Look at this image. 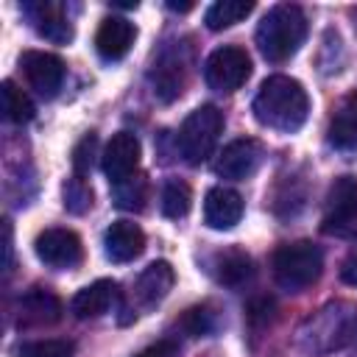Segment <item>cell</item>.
Returning <instances> with one entry per match:
<instances>
[{
	"label": "cell",
	"instance_id": "11",
	"mask_svg": "<svg viewBox=\"0 0 357 357\" xmlns=\"http://www.w3.org/2000/svg\"><path fill=\"white\" fill-rule=\"evenodd\" d=\"M139 156H142V145L137 139V134L131 131H117L106 148H103V156H100V167L106 173V178L112 184H120L126 178H131L139 167Z\"/></svg>",
	"mask_w": 357,
	"mask_h": 357
},
{
	"label": "cell",
	"instance_id": "30",
	"mask_svg": "<svg viewBox=\"0 0 357 357\" xmlns=\"http://www.w3.org/2000/svg\"><path fill=\"white\" fill-rule=\"evenodd\" d=\"M134 357H178V343L176 340H156Z\"/></svg>",
	"mask_w": 357,
	"mask_h": 357
},
{
	"label": "cell",
	"instance_id": "12",
	"mask_svg": "<svg viewBox=\"0 0 357 357\" xmlns=\"http://www.w3.org/2000/svg\"><path fill=\"white\" fill-rule=\"evenodd\" d=\"M134 39H137L134 22H128L126 17H106L100 20L95 33V50L103 61H117L131 50Z\"/></svg>",
	"mask_w": 357,
	"mask_h": 357
},
{
	"label": "cell",
	"instance_id": "8",
	"mask_svg": "<svg viewBox=\"0 0 357 357\" xmlns=\"http://www.w3.org/2000/svg\"><path fill=\"white\" fill-rule=\"evenodd\" d=\"M20 67L31 84V89H36L39 98L50 100L59 95L61 84H64V61L56 56V53H47V50H25L20 56Z\"/></svg>",
	"mask_w": 357,
	"mask_h": 357
},
{
	"label": "cell",
	"instance_id": "2",
	"mask_svg": "<svg viewBox=\"0 0 357 357\" xmlns=\"http://www.w3.org/2000/svg\"><path fill=\"white\" fill-rule=\"evenodd\" d=\"M357 337V307L349 301H332L310 315L298 329V349L321 357L349 346Z\"/></svg>",
	"mask_w": 357,
	"mask_h": 357
},
{
	"label": "cell",
	"instance_id": "17",
	"mask_svg": "<svg viewBox=\"0 0 357 357\" xmlns=\"http://www.w3.org/2000/svg\"><path fill=\"white\" fill-rule=\"evenodd\" d=\"M243 218V198L229 187H212L204 198V223L209 229H231Z\"/></svg>",
	"mask_w": 357,
	"mask_h": 357
},
{
	"label": "cell",
	"instance_id": "7",
	"mask_svg": "<svg viewBox=\"0 0 357 357\" xmlns=\"http://www.w3.org/2000/svg\"><path fill=\"white\" fill-rule=\"evenodd\" d=\"M321 229L337 237H349L357 231V178L354 176H340L332 181L324 204Z\"/></svg>",
	"mask_w": 357,
	"mask_h": 357
},
{
	"label": "cell",
	"instance_id": "10",
	"mask_svg": "<svg viewBox=\"0 0 357 357\" xmlns=\"http://www.w3.org/2000/svg\"><path fill=\"white\" fill-rule=\"evenodd\" d=\"M262 142L251 139V137H240V139H231L215 159V173L220 178H231V181H243L248 176L257 173V167L262 165Z\"/></svg>",
	"mask_w": 357,
	"mask_h": 357
},
{
	"label": "cell",
	"instance_id": "19",
	"mask_svg": "<svg viewBox=\"0 0 357 357\" xmlns=\"http://www.w3.org/2000/svg\"><path fill=\"white\" fill-rule=\"evenodd\" d=\"M329 142L340 151L357 148V89L340 98L329 120Z\"/></svg>",
	"mask_w": 357,
	"mask_h": 357
},
{
	"label": "cell",
	"instance_id": "5",
	"mask_svg": "<svg viewBox=\"0 0 357 357\" xmlns=\"http://www.w3.org/2000/svg\"><path fill=\"white\" fill-rule=\"evenodd\" d=\"M223 131V112L212 103L192 109L178 128V151L190 165H201L212 156Z\"/></svg>",
	"mask_w": 357,
	"mask_h": 357
},
{
	"label": "cell",
	"instance_id": "32",
	"mask_svg": "<svg viewBox=\"0 0 357 357\" xmlns=\"http://www.w3.org/2000/svg\"><path fill=\"white\" fill-rule=\"evenodd\" d=\"M167 8H170V11H190L192 3H167Z\"/></svg>",
	"mask_w": 357,
	"mask_h": 357
},
{
	"label": "cell",
	"instance_id": "14",
	"mask_svg": "<svg viewBox=\"0 0 357 357\" xmlns=\"http://www.w3.org/2000/svg\"><path fill=\"white\" fill-rule=\"evenodd\" d=\"M173 282H176V271H173L170 262H165V259L151 262L137 276V282H134V298H137V304L145 307V310L156 307L173 290Z\"/></svg>",
	"mask_w": 357,
	"mask_h": 357
},
{
	"label": "cell",
	"instance_id": "16",
	"mask_svg": "<svg viewBox=\"0 0 357 357\" xmlns=\"http://www.w3.org/2000/svg\"><path fill=\"white\" fill-rule=\"evenodd\" d=\"M61 298L50 293L47 287H31L28 293L20 296L17 312H20V326H45L56 324L61 318Z\"/></svg>",
	"mask_w": 357,
	"mask_h": 357
},
{
	"label": "cell",
	"instance_id": "15",
	"mask_svg": "<svg viewBox=\"0 0 357 357\" xmlns=\"http://www.w3.org/2000/svg\"><path fill=\"white\" fill-rule=\"evenodd\" d=\"M103 251L112 262H131L145 251V231L131 220H114L103 234Z\"/></svg>",
	"mask_w": 357,
	"mask_h": 357
},
{
	"label": "cell",
	"instance_id": "28",
	"mask_svg": "<svg viewBox=\"0 0 357 357\" xmlns=\"http://www.w3.org/2000/svg\"><path fill=\"white\" fill-rule=\"evenodd\" d=\"M95 148H98V134H95V131L84 134V139L73 148V173H75V176H81V178H84V176L92 170Z\"/></svg>",
	"mask_w": 357,
	"mask_h": 357
},
{
	"label": "cell",
	"instance_id": "21",
	"mask_svg": "<svg viewBox=\"0 0 357 357\" xmlns=\"http://www.w3.org/2000/svg\"><path fill=\"white\" fill-rule=\"evenodd\" d=\"M251 11H254L251 0H218L206 8L204 22L209 31H223V28H231L234 22L245 20Z\"/></svg>",
	"mask_w": 357,
	"mask_h": 357
},
{
	"label": "cell",
	"instance_id": "27",
	"mask_svg": "<svg viewBox=\"0 0 357 357\" xmlns=\"http://www.w3.org/2000/svg\"><path fill=\"white\" fill-rule=\"evenodd\" d=\"M181 326L192 335V337H201V335H209L218 329V321H215V312L204 304V307H190L181 318Z\"/></svg>",
	"mask_w": 357,
	"mask_h": 357
},
{
	"label": "cell",
	"instance_id": "4",
	"mask_svg": "<svg viewBox=\"0 0 357 357\" xmlns=\"http://www.w3.org/2000/svg\"><path fill=\"white\" fill-rule=\"evenodd\" d=\"M324 271V254L312 240L284 243L273 251V279L290 293H301L315 284Z\"/></svg>",
	"mask_w": 357,
	"mask_h": 357
},
{
	"label": "cell",
	"instance_id": "25",
	"mask_svg": "<svg viewBox=\"0 0 357 357\" xmlns=\"http://www.w3.org/2000/svg\"><path fill=\"white\" fill-rule=\"evenodd\" d=\"M75 346L73 340L50 337V340H31L20 346V357H73Z\"/></svg>",
	"mask_w": 357,
	"mask_h": 357
},
{
	"label": "cell",
	"instance_id": "1",
	"mask_svg": "<svg viewBox=\"0 0 357 357\" xmlns=\"http://www.w3.org/2000/svg\"><path fill=\"white\" fill-rule=\"evenodd\" d=\"M251 112L259 126L282 134H293L307 123L310 95L304 84L290 75H268L254 95Z\"/></svg>",
	"mask_w": 357,
	"mask_h": 357
},
{
	"label": "cell",
	"instance_id": "3",
	"mask_svg": "<svg viewBox=\"0 0 357 357\" xmlns=\"http://www.w3.org/2000/svg\"><path fill=\"white\" fill-rule=\"evenodd\" d=\"M307 14L296 3H279L257 25V47L271 64H282L298 53L307 39Z\"/></svg>",
	"mask_w": 357,
	"mask_h": 357
},
{
	"label": "cell",
	"instance_id": "31",
	"mask_svg": "<svg viewBox=\"0 0 357 357\" xmlns=\"http://www.w3.org/2000/svg\"><path fill=\"white\" fill-rule=\"evenodd\" d=\"M340 279L351 287H357V254H351L343 265H340Z\"/></svg>",
	"mask_w": 357,
	"mask_h": 357
},
{
	"label": "cell",
	"instance_id": "22",
	"mask_svg": "<svg viewBox=\"0 0 357 357\" xmlns=\"http://www.w3.org/2000/svg\"><path fill=\"white\" fill-rule=\"evenodd\" d=\"M0 92H3V112H6V117L11 120V123H17V126H25V123H31L33 120V114H36V109H33V100L14 84V81H3V86H0Z\"/></svg>",
	"mask_w": 357,
	"mask_h": 357
},
{
	"label": "cell",
	"instance_id": "18",
	"mask_svg": "<svg viewBox=\"0 0 357 357\" xmlns=\"http://www.w3.org/2000/svg\"><path fill=\"white\" fill-rule=\"evenodd\" d=\"M120 301V290H117V282L112 279H98L86 287H81L75 296H73V312L78 318H98V315H106L114 304Z\"/></svg>",
	"mask_w": 357,
	"mask_h": 357
},
{
	"label": "cell",
	"instance_id": "20",
	"mask_svg": "<svg viewBox=\"0 0 357 357\" xmlns=\"http://www.w3.org/2000/svg\"><path fill=\"white\" fill-rule=\"evenodd\" d=\"M254 276V262L245 251L240 248H229L223 254H218L215 262V279L226 287H243L245 282H251Z\"/></svg>",
	"mask_w": 357,
	"mask_h": 357
},
{
	"label": "cell",
	"instance_id": "6",
	"mask_svg": "<svg viewBox=\"0 0 357 357\" xmlns=\"http://www.w3.org/2000/svg\"><path fill=\"white\" fill-rule=\"evenodd\" d=\"M251 75V56L245 47L223 45L204 61V81L215 92H237Z\"/></svg>",
	"mask_w": 357,
	"mask_h": 357
},
{
	"label": "cell",
	"instance_id": "26",
	"mask_svg": "<svg viewBox=\"0 0 357 357\" xmlns=\"http://www.w3.org/2000/svg\"><path fill=\"white\" fill-rule=\"evenodd\" d=\"M64 206L75 215H81L92 206V187L86 184V178L73 176V178L64 181Z\"/></svg>",
	"mask_w": 357,
	"mask_h": 357
},
{
	"label": "cell",
	"instance_id": "13",
	"mask_svg": "<svg viewBox=\"0 0 357 357\" xmlns=\"http://www.w3.org/2000/svg\"><path fill=\"white\" fill-rule=\"evenodd\" d=\"M22 14L31 20L39 36L56 45H67L73 39V22L64 17V8L59 3H25Z\"/></svg>",
	"mask_w": 357,
	"mask_h": 357
},
{
	"label": "cell",
	"instance_id": "24",
	"mask_svg": "<svg viewBox=\"0 0 357 357\" xmlns=\"http://www.w3.org/2000/svg\"><path fill=\"white\" fill-rule=\"evenodd\" d=\"M148 198V181L145 176H131L120 184H114V204L120 209H142Z\"/></svg>",
	"mask_w": 357,
	"mask_h": 357
},
{
	"label": "cell",
	"instance_id": "23",
	"mask_svg": "<svg viewBox=\"0 0 357 357\" xmlns=\"http://www.w3.org/2000/svg\"><path fill=\"white\" fill-rule=\"evenodd\" d=\"M192 206V190L187 181H178V178H170L165 187H162V212L165 218L170 220H178V218H187Z\"/></svg>",
	"mask_w": 357,
	"mask_h": 357
},
{
	"label": "cell",
	"instance_id": "9",
	"mask_svg": "<svg viewBox=\"0 0 357 357\" xmlns=\"http://www.w3.org/2000/svg\"><path fill=\"white\" fill-rule=\"evenodd\" d=\"M33 251L36 257L47 265V268H75L84 259V243L73 229H45L36 240H33Z\"/></svg>",
	"mask_w": 357,
	"mask_h": 357
},
{
	"label": "cell",
	"instance_id": "29",
	"mask_svg": "<svg viewBox=\"0 0 357 357\" xmlns=\"http://www.w3.org/2000/svg\"><path fill=\"white\" fill-rule=\"evenodd\" d=\"M271 315H273V298H254L251 304H248V321L254 324V326H259V324H268L271 321Z\"/></svg>",
	"mask_w": 357,
	"mask_h": 357
}]
</instances>
